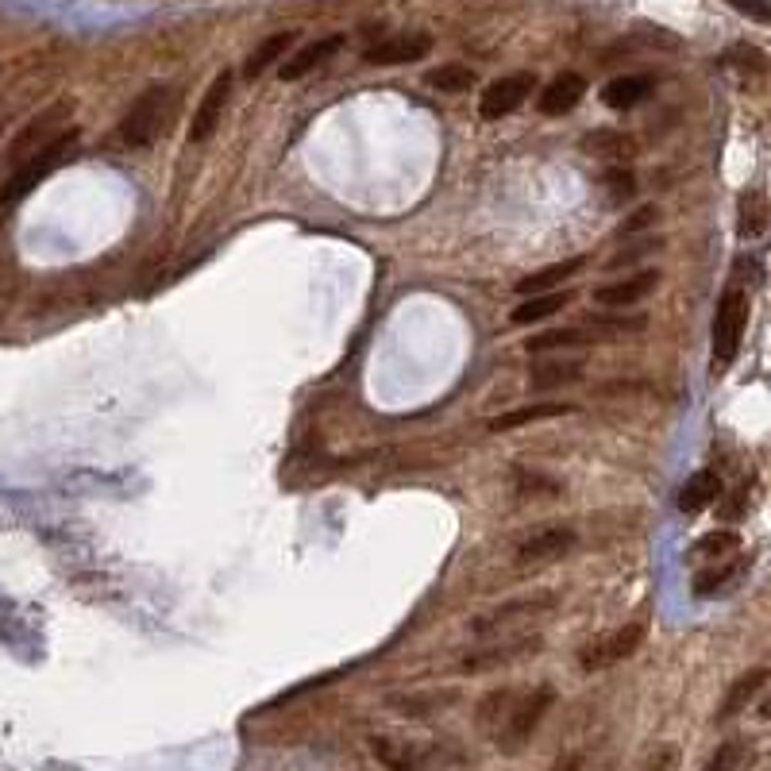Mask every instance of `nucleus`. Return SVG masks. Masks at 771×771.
Returning a JSON list of instances; mask_svg holds the SVG:
<instances>
[{
  "instance_id": "5701e85b",
  "label": "nucleus",
  "mask_w": 771,
  "mask_h": 771,
  "mask_svg": "<svg viewBox=\"0 0 771 771\" xmlns=\"http://www.w3.org/2000/svg\"><path fill=\"white\" fill-rule=\"evenodd\" d=\"M583 378V363H544V367H532L529 386L532 390H552V386H571Z\"/></svg>"
},
{
  "instance_id": "bb28decb",
  "label": "nucleus",
  "mask_w": 771,
  "mask_h": 771,
  "mask_svg": "<svg viewBox=\"0 0 771 771\" xmlns=\"http://www.w3.org/2000/svg\"><path fill=\"white\" fill-rule=\"evenodd\" d=\"M725 66H737L745 74H771V58L748 43H737L733 51H725Z\"/></svg>"
},
{
  "instance_id": "6e6552de",
  "label": "nucleus",
  "mask_w": 771,
  "mask_h": 771,
  "mask_svg": "<svg viewBox=\"0 0 771 771\" xmlns=\"http://www.w3.org/2000/svg\"><path fill=\"white\" fill-rule=\"evenodd\" d=\"M428 51H432V35L409 31V35H390V39L374 43L363 58H367L371 66H405V62H421Z\"/></svg>"
},
{
  "instance_id": "4468645a",
  "label": "nucleus",
  "mask_w": 771,
  "mask_h": 771,
  "mask_svg": "<svg viewBox=\"0 0 771 771\" xmlns=\"http://www.w3.org/2000/svg\"><path fill=\"white\" fill-rule=\"evenodd\" d=\"M575 413L571 401H540V405H525V409H513V413H502L490 421V432H513L521 425H536V421H552V417H567Z\"/></svg>"
},
{
  "instance_id": "0eeeda50",
  "label": "nucleus",
  "mask_w": 771,
  "mask_h": 771,
  "mask_svg": "<svg viewBox=\"0 0 771 771\" xmlns=\"http://www.w3.org/2000/svg\"><path fill=\"white\" fill-rule=\"evenodd\" d=\"M532 89H536V78H532V74H509V78L490 81L479 101L482 120H502L509 112H517V108L529 101Z\"/></svg>"
},
{
  "instance_id": "393cba45",
  "label": "nucleus",
  "mask_w": 771,
  "mask_h": 771,
  "mask_svg": "<svg viewBox=\"0 0 771 771\" xmlns=\"http://www.w3.org/2000/svg\"><path fill=\"white\" fill-rule=\"evenodd\" d=\"M428 85L440 89V93H467V89L475 85V70L463 66V62H448V66H440V70L428 74Z\"/></svg>"
},
{
  "instance_id": "7ed1b4c3",
  "label": "nucleus",
  "mask_w": 771,
  "mask_h": 771,
  "mask_svg": "<svg viewBox=\"0 0 771 771\" xmlns=\"http://www.w3.org/2000/svg\"><path fill=\"white\" fill-rule=\"evenodd\" d=\"M170 105H174V89H170V85L143 89V93L135 97V105L124 112V120H120V139H124L128 147L155 143L159 132L166 128V120H170Z\"/></svg>"
},
{
  "instance_id": "473e14b6",
  "label": "nucleus",
  "mask_w": 771,
  "mask_h": 771,
  "mask_svg": "<svg viewBox=\"0 0 771 771\" xmlns=\"http://www.w3.org/2000/svg\"><path fill=\"white\" fill-rule=\"evenodd\" d=\"M737 760H741V752H737V748H721L718 756L710 760V768H725V764H737Z\"/></svg>"
},
{
  "instance_id": "a211bd4d",
  "label": "nucleus",
  "mask_w": 771,
  "mask_h": 771,
  "mask_svg": "<svg viewBox=\"0 0 771 771\" xmlns=\"http://www.w3.org/2000/svg\"><path fill=\"white\" fill-rule=\"evenodd\" d=\"M571 305V290H548V293H529L517 309H513V324H536L548 320L552 313Z\"/></svg>"
},
{
  "instance_id": "39448f33",
  "label": "nucleus",
  "mask_w": 771,
  "mask_h": 771,
  "mask_svg": "<svg viewBox=\"0 0 771 771\" xmlns=\"http://www.w3.org/2000/svg\"><path fill=\"white\" fill-rule=\"evenodd\" d=\"M74 116V101H58V105L51 108H43L31 124H27L24 132L12 139V151H8V159H12V166H20L24 159H31L39 147H47L54 135H62V124Z\"/></svg>"
},
{
  "instance_id": "20e7f679",
  "label": "nucleus",
  "mask_w": 771,
  "mask_h": 771,
  "mask_svg": "<svg viewBox=\"0 0 771 771\" xmlns=\"http://www.w3.org/2000/svg\"><path fill=\"white\" fill-rule=\"evenodd\" d=\"M745 324H748V293L741 286H729L721 293L718 313H714V363L725 367L737 359L741 340H745Z\"/></svg>"
},
{
  "instance_id": "6ab92c4d",
  "label": "nucleus",
  "mask_w": 771,
  "mask_h": 771,
  "mask_svg": "<svg viewBox=\"0 0 771 771\" xmlns=\"http://www.w3.org/2000/svg\"><path fill=\"white\" fill-rule=\"evenodd\" d=\"M652 93V78L644 74H629V78H613L606 89H602V101L613 112H625V108H637L644 97Z\"/></svg>"
},
{
  "instance_id": "cd10ccee",
  "label": "nucleus",
  "mask_w": 771,
  "mask_h": 771,
  "mask_svg": "<svg viewBox=\"0 0 771 771\" xmlns=\"http://www.w3.org/2000/svg\"><path fill=\"white\" fill-rule=\"evenodd\" d=\"M606 193H610V201L613 205H621V201H629L633 193H637V178L625 170V166H613V170H606Z\"/></svg>"
},
{
  "instance_id": "9d476101",
  "label": "nucleus",
  "mask_w": 771,
  "mask_h": 771,
  "mask_svg": "<svg viewBox=\"0 0 771 771\" xmlns=\"http://www.w3.org/2000/svg\"><path fill=\"white\" fill-rule=\"evenodd\" d=\"M575 548V532L556 525V529H540L532 532L529 540L517 548V563L521 567H532V563H552V559L567 556Z\"/></svg>"
},
{
  "instance_id": "ddd939ff",
  "label": "nucleus",
  "mask_w": 771,
  "mask_h": 771,
  "mask_svg": "<svg viewBox=\"0 0 771 771\" xmlns=\"http://www.w3.org/2000/svg\"><path fill=\"white\" fill-rule=\"evenodd\" d=\"M340 47H344V35H324V39H317V43L301 47L290 62H282V66H278V74H282V81L305 78V74H313V70H317L320 62H328V58L340 51Z\"/></svg>"
},
{
  "instance_id": "1a4fd4ad",
  "label": "nucleus",
  "mask_w": 771,
  "mask_h": 771,
  "mask_svg": "<svg viewBox=\"0 0 771 771\" xmlns=\"http://www.w3.org/2000/svg\"><path fill=\"white\" fill-rule=\"evenodd\" d=\"M656 286H660V270H640L633 278H621V282H610V286H598V290H594V301H598L602 309H629V305L644 301Z\"/></svg>"
},
{
  "instance_id": "f3484780",
  "label": "nucleus",
  "mask_w": 771,
  "mask_h": 771,
  "mask_svg": "<svg viewBox=\"0 0 771 771\" xmlns=\"http://www.w3.org/2000/svg\"><path fill=\"white\" fill-rule=\"evenodd\" d=\"M764 683H768V667H752L741 679H733V687H729L725 702H721L718 718H737L741 710H748V702L764 691Z\"/></svg>"
},
{
  "instance_id": "f257e3e1",
  "label": "nucleus",
  "mask_w": 771,
  "mask_h": 771,
  "mask_svg": "<svg viewBox=\"0 0 771 771\" xmlns=\"http://www.w3.org/2000/svg\"><path fill=\"white\" fill-rule=\"evenodd\" d=\"M74 143H78V128H66L62 135H54L47 147H39L31 159L20 162V166L12 170V178L4 182V189H0V205H16V201H24L27 193L39 186L43 178H51L54 170L70 159Z\"/></svg>"
},
{
  "instance_id": "4be33fe9",
  "label": "nucleus",
  "mask_w": 771,
  "mask_h": 771,
  "mask_svg": "<svg viewBox=\"0 0 771 771\" xmlns=\"http://www.w3.org/2000/svg\"><path fill=\"white\" fill-rule=\"evenodd\" d=\"M583 151H590V155H598V159H610V162H625V159H633V151H637V143L629 139L625 132H590L583 139Z\"/></svg>"
},
{
  "instance_id": "72a5a7b5",
  "label": "nucleus",
  "mask_w": 771,
  "mask_h": 771,
  "mask_svg": "<svg viewBox=\"0 0 771 771\" xmlns=\"http://www.w3.org/2000/svg\"><path fill=\"white\" fill-rule=\"evenodd\" d=\"M760 718L771 721V694H768V698H764V702H760Z\"/></svg>"
},
{
  "instance_id": "c756f323",
  "label": "nucleus",
  "mask_w": 771,
  "mask_h": 771,
  "mask_svg": "<svg viewBox=\"0 0 771 771\" xmlns=\"http://www.w3.org/2000/svg\"><path fill=\"white\" fill-rule=\"evenodd\" d=\"M725 4L737 8L748 20H756V24H771V0H725Z\"/></svg>"
},
{
  "instance_id": "b1692460",
  "label": "nucleus",
  "mask_w": 771,
  "mask_h": 771,
  "mask_svg": "<svg viewBox=\"0 0 771 771\" xmlns=\"http://www.w3.org/2000/svg\"><path fill=\"white\" fill-rule=\"evenodd\" d=\"M583 344H594V332L590 328H559V332H544V336H532L529 351L532 355H540V351H559V347H583Z\"/></svg>"
},
{
  "instance_id": "a878e982",
  "label": "nucleus",
  "mask_w": 771,
  "mask_h": 771,
  "mask_svg": "<svg viewBox=\"0 0 771 771\" xmlns=\"http://www.w3.org/2000/svg\"><path fill=\"white\" fill-rule=\"evenodd\" d=\"M737 548H741V536H737V532L733 529H714V532H706L691 552L694 556H702V559H721V556H733Z\"/></svg>"
},
{
  "instance_id": "7c9ffc66",
  "label": "nucleus",
  "mask_w": 771,
  "mask_h": 771,
  "mask_svg": "<svg viewBox=\"0 0 771 771\" xmlns=\"http://www.w3.org/2000/svg\"><path fill=\"white\" fill-rule=\"evenodd\" d=\"M656 220H660V213H656L652 205H644L640 213H633L629 220H625V224H621V236H633V232H640V228H652Z\"/></svg>"
},
{
  "instance_id": "aec40b11",
  "label": "nucleus",
  "mask_w": 771,
  "mask_h": 771,
  "mask_svg": "<svg viewBox=\"0 0 771 771\" xmlns=\"http://www.w3.org/2000/svg\"><path fill=\"white\" fill-rule=\"evenodd\" d=\"M583 266H586V259H563V263L544 266V270H536V274H529V278H521V282H517V293H521V297H529V293L556 290V286H563V278L579 274Z\"/></svg>"
},
{
  "instance_id": "2eb2a0df",
  "label": "nucleus",
  "mask_w": 771,
  "mask_h": 771,
  "mask_svg": "<svg viewBox=\"0 0 771 771\" xmlns=\"http://www.w3.org/2000/svg\"><path fill=\"white\" fill-rule=\"evenodd\" d=\"M721 498V479L718 471H698L691 479L683 482V490H679V509L683 513H702L706 506H714Z\"/></svg>"
},
{
  "instance_id": "2f4dec72",
  "label": "nucleus",
  "mask_w": 771,
  "mask_h": 771,
  "mask_svg": "<svg viewBox=\"0 0 771 771\" xmlns=\"http://www.w3.org/2000/svg\"><path fill=\"white\" fill-rule=\"evenodd\" d=\"M652 247H660V243H640V247H633V251H621V255H613V259H610V270H621V266L637 263L640 255H648Z\"/></svg>"
},
{
  "instance_id": "f8f14e48",
  "label": "nucleus",
  "mask_w": 771,
  "mask_h": 771,
  "mask_svg": "<svg viewBox=\"0 0 771 771\" xmlns=\"http://www.w3.org/2000/svg\"><path fill=\"white\" fill-rule=\"evenodd\" d=\"M586 97V78L583 74H575V70H567V74H559V78L548 81V89L540 93V112L544 116H563V112H571V108L579 105Z\"/></svg>"
},
{
  "instance_id": "f03ea898",
  "label": "nucleus",
  "mask_w": 771,
  "mask_h": 771,
  "mask_svg": "<svg viewBox=\"0 0 771 771\" xmlns=\"http://www.w3.org/2000/svg\"><path fill=\"white\" fill-rule=\"evenodd\" d=\"M552 702H556L552 687H540V691L525 694L521 702H513V694L502 691V725H498L490 737L498 741V748L517 752V748L532 737V729L540 725V718L552 710Z\"/></svg>"
},
{
  "instance_id": "9b49d317",
  "label": "nucleus",
  "mask_w": 771,
  "mask_h": 771,
  "mask_svg": "<svg viewBox=\"0 0 771 771\" xmlns=\"http://www.w3.org/2000/svg\"><path fill=\"white\" fill-rule=\"evenodd\" d=\"M228 89H232V74H216L209 93L201 97V105L193 112V124H189V139L193 143H205L216 132V124L224 116V105H228Z\"/></svg>"
},
{
  "instance_id": "dca6fc26",
  "label": "nucleus",
  "mask_w": 771,
  "mask_h": 771,
  "mask_svg": "<svg viewBox=\"0 0 771 771\" xmlns=\"http://www.w3.org/2000/svg\"><path fill=\"white\" fill-rule=\"evenodd\" d=\"M293 31H274L270 39H263L255 51L247 54V62H243V78H259V74H266L274 62H282L286 58V51L293 47Z\"/></svg>"
},
{
  "instance_id": "c85d7f7f",
  "label": "nucleus",
  "mask_w": 771,
  "mask_h": 771,
  "mask_svg": "<svg viewBox=\"0 0 771 771\" xmlns=\"http://www.w3.org/2000/svg\"><path fill=\"white\" fill-rule=\"evenodd\" d=\"M729 575H733V567H714V571H702V575H694V594H698V598L714 594L721 583H729Z\"/></svg>"
},
{
  "instance_id": "423d86ee",
  "label": "nucleus",
  "mask_w": 771,
  "mask_h": 771,
  "mask_svg": "<svg viewBox=\"0 0 771 771\" xmlns=\"http://www.w3.org/2000/svg\"><path fill=\"white\" fill-rule=\"evenodd\" d=\"M640 640H644V621L621 625V629H613L606 637H598L594 644H586L579 664H583V671H602V667L621 664V660H629L637 652Z\"/></svg>"
},
{
  "instance_id": "412c9836",
  "label": "nucleus",
  "mask_w": 771,
  "mask_h": 771,
  "mask_svg": "<svg viewBox=\"0 0 771 771\" xmlns=\"http://www.w3.org/2000/svg\"><path fill=\"white\" fill-rule=\"evenodd\" d=\"M768 216H771V205H768V197H764L760 189H748V193H741V220H737L741 240H756V236L768 228Z\"/></svg>"
}]
</instances>
